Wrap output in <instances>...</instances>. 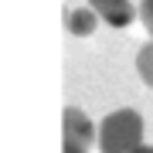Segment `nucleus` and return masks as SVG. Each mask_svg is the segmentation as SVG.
Instances as JSON below:
<instances>
[{
  "label": "nucleus",
  "mask_w": 153,
  "mask_h": 153,
  "mask_svg": "<svg viewBox=\"0 0 153 153\" xmlns=\"http://www.w3.org/2000/svg\"><path fill=\"white\" fill-rule=\"evenodd\" d=\"M143 146V116L136 109H116L99 126L102 153H136Z\"/></svg>",
  "instance_id": "nucleus-1"
},
{
  "label": "nucleus",
  "mask_w": 153,
  "mask_h": 153,
  "mask_svg": "<svg viewBox=\"0 0 153 153\" xmlns=\"http://www.w3.org/2000/svg\"><path fill=\"white\" fill-rule=\"evenodd\" d=\"M61 123H65V153H88L95 143V129H92V119L75 109V105H68L65 112H61Z\"/></svg>",
  "instance_id": "nucleus-2"
},
{
  "label": "nucleus",
  "mask_w": 153,
  "mask_h": 153,
  "mask_svg": "<svg viewBox=\"0 0 153 153\" xmlns=\"http://www.w3.org/2000/svg\"><path fill=\"white\" fill-rule=\"evenodd\" d=\"M88 7L99 14V21H105L109 27H126V24H133V17H136V7L129 4V0H88Z\"/></svg>",
  "instance_id": "nucleus-3"
},
{
  "label": "nucleus",
  "mask_w": 153,
  "mask_h": 153,
  "mask_svg": "<svg viewBox=\"0 0 153 153\" xmlns=\"http://www.w3.org/2000/svg\"><path fill=\"white\" fill-rule=\"evenodd\" d=\"M65 24H68V31L75 34V38H88V34L95 31V24H99V14L92 7H75V10L65 14Z\"/></svg>",
  "instance_id": "nucleus-4"
},
{
  "label": "nucleus",
  "mask_w": 153,
  "mask_h": 153,
  "mask_svg": "<svg viewBox=\"0 0 153 153\" xmlns=\"http://www.w3.org/2000/svg\"><path fill=\"white\" fill-rule=\"evenodd\" d=\"M136 71H140V78H143V82L153 88V41L140 48V55H136Z\"/></svg>",
  "instance_id": "nucleus-5"
},
{
  "label": "nucleus",
  "mask_w": 153,
  "mask_h": 153,
  "mask_svg": "<svg viewBox=\"0 0 153 153\" xmlns=\"http://www.w3.org/2000/svg\"><path fill=\"white\" fill-rule=\"evenodd\" d=\"M140 21L146 24V31L153 34V0H143L140 4Z\"/></svg>",
  "instance_id": "nucleus-6"
},
{
  "label": "nucleus",
  "mask_w": 153,
  "mask_h": 153,
  "mask_svg": "<svg viewBox=\"0 0 153 153\" xmlns=\"http://www.w3.org/2000/svg\"><path fill=\"white\" fill-rule=\"evenodd\" d=\"M136 153H153V146H140V150H136Z\"/></svg>",
  "instance_id": "nucleus-7"
}]
</instances>
